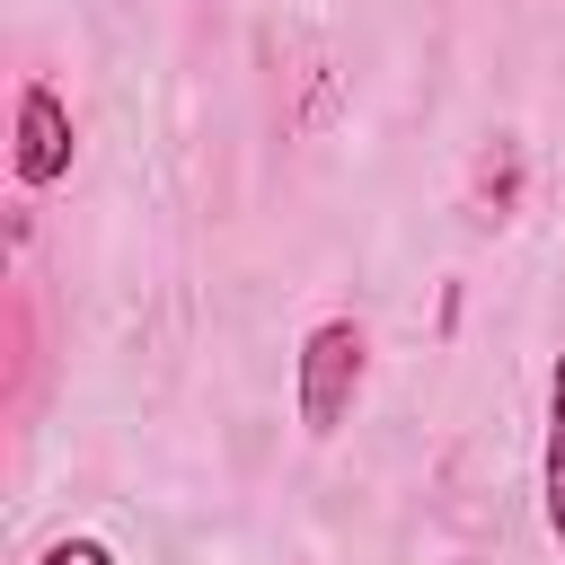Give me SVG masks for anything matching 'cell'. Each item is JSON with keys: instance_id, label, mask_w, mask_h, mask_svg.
<instances>
[{"instance_id": "obj_2", "label": "cell", "mask_w": 565, "mask_h": 565, "mask_svg": "<svg viewBox=\"0 0 565 565\" xmlns=\"http://www.w3.org/2000/svg\"><path fill=\"white\" fill-rule=\"evenodd\" d=\"M71 150H79V132H71L62 88H53V79H26V88H18V141H9L18 185H26V194L62 185V177H71Z\"/></svg>"}, {"instance_id": "obj_3", "label": "cell", "mask_w": 565, "mask_h": 565, "mask_svg": "<svg viewBox=\"0 0 565 565\" xmlns=\"http://www.w3.org/2000/svg\"><path fill=\"white\" fill-rule=\"evenodd\" d=\"M539 521L565 547V353L547 362V433H539Z\"/></svg>"}, {"instance_id": "obj_1", "label": "cell", "mask_w": 565, "mask_h": 565, "mask_svg": "<svg viewBox=\"0 0 565 565\" xmlns=\"http://www.w3.org/2000/svg\"><path fill=\"white\" fill-rule=\"evenodd\" d=\"M362 380H371V335L362 318H318L291 353V415L309 441H335L362 406Z\"/></svg>"}, {"instance_id": "obj_4", "label": "cell", "mask_w": 565, "mask_h": 565, "mask_svg": "<svg viewBox=\"0 0 565 565\" xmlns=\"http://www.w3.org/2000/svg\"><path fill=\"white\" fill-rule=\"evenodd\" d=\"M35 565H115V547H106V539H88V530H62V539H44V547H35Z\"/></svg>"}]
</instances>
